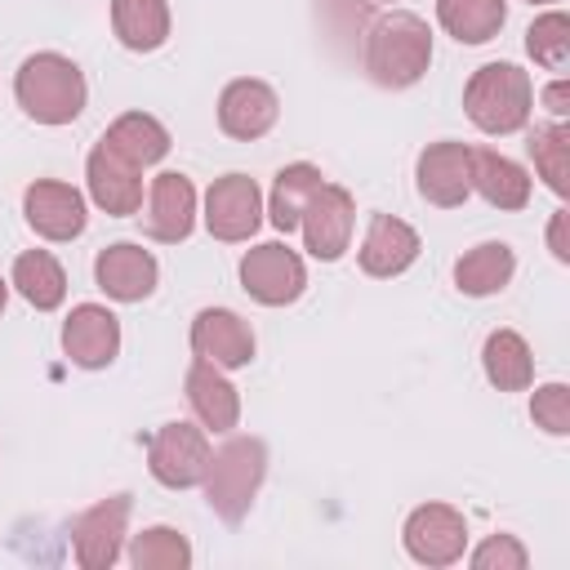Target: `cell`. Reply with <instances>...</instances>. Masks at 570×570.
<instances>
[{"label":"cell","instance_id":"603a6c76","mask_svg":"<svg viewBox=\"0 0 570 570\" xmlns=\"http://www.w3.org/2000/svg\"><path fill=\"white\" fill-rule=\"evenodd\" d=\"M517 272V254L512 245L503 240H485L476 249H468L459 263H454V285L468 294V298H490L499 294Z\"/></svg>","mask_w":570,"mask_h":570},{"label":"cell","instance_id":"4316f807","mask_svg":"<svg viewBox=\"0 0 570 570\" xmlns=\"http://www.w3.org/2000/svg\"><path fill=\"white\" fill-rule=\"evenodd\" d=\"M436 18L459 45H485L499 36L508 4L503 0H436Z\"/></svg>","mask_w":570,"mask_h":570},{"label":"cell","instance_id":"9c48e42d","mask_svg":"<svg viewBox=\"0 0 570 570\" xmlns=\"http://www.w3.org/2000/svg\"><path fill=\"white\" fill-rule=\"evenodd\" d=\"M401 539L419 566H454L468 548V521L450 503H423L405 517Z\"/></svg>","mask_w":570,"mask_h":570},{"label":"cell","instance_id":"8992f818","mask_svg":"<svg viewBox=\"0 0 570 570\" xmlns=\"http://www.w3.org/2000/svg\"><path fill=\"white\" fill-rule=\"evenodd\" d=\"M147 468H151V476H156L160 485H169V490L200 485V481H205V468H209L205 428L165 423V428L147 441Z\"/></svg>","mask_w":570,"mask_h":570},{"label":"cell","instance_id":"30bf717a","mask_svg":"<svg viewBox=\"0 0 570 570\" xmlns=\"http://www.w3.org/2000/svg\"><path fill=\"white\" fill-rule=\"evenodd\" d=\"M125 521H129V494H111L80 512L71 521V548L80 570H111L125 543Z\"/></svg>","mask_w":570,"mask_h":570},{"label":"cell","instance_id":"5b68a950","mask_svg":"<svg viewBox=\"0 0 570 570\" xmlns=\"http://www.w3.org/2000/svg\"><path fill=\"white\" fill-rule=\"evenodd\" d=\"M240 289L263 307H285L307 289V267L289 245L267 240L240 258Z\"/></svg>","mask_w":570,"mask_h":570},{"label":"cell","instance_id":"f546056e","mask_svg":"<svg viewBox=\"0 0 570 570\" xmlns=\"http://www.w3.org/2000/svg\"><path fill=\"white\" fill-rule=\"evenodd\" d=\"M129 566L134 570H187L191 566V543L169 525H151V530L134 534Z\"/></svg>","mask_w":570,"mask_h":570},{"label":"cell","instance_id":"f1b7e54d","mask_svg":"<svg viewBox=\"0 0 570 570\" xmlns=\"http://www.w3.org/2000/svg\"><path fill=\"white\" fill-rule=\"evenodd\" d=\"M525 151H530V160H534V169H539V178L557 191V196H566V178H570V129L557 120V125H539L530 138H525Z\"/></svg>","mask_w":570,"mask_h":570},{"label":"cell","instance_id":"52a82bcc","mask_svg":"<svg viewBox=\"0 0 570 570\" xmlns=\"http://www.w3.org/2000/svg\"><path fill=\"white\" fill-rule=\"evenodd\" d=\"M263 223V191L249 174H223L205 191V227L214 240H249Z\"/></svg>","mask_w":570,"mask_h":570},{"label":"cell","instance_id":"836d02e7","mask_svg":"<svg viewBox=\"0 0 570 570\" xmlns=\"http://www.w3.org/2000/svg\"><path fill=\"white\" fill-rule=\"evenodd\" d=\"M548 245H552L557 263H570V245H566V209L552 214V223H548Z\"/></svg>","mask_w":570,"mask_h":570},{"label":"cell","instance_id":"8d00e7d4","mask_svg":"<svg viewBox=\"0 0 570 570\" xmlns=\"http://www.w3.org/2000/svg\"><path fill=\"white\" fill-rule=\"evenodd\" d=\"M530 4H552V0H530Z\"/></svg>","mask_w":570,"mask_h":570},{"label":"cell","instance_id":"277c9868","mask_svg":"<svg viewBox=\"0 0 570 570\" xmlns=\"http://www.w3.org/2000/svg\"><path fill=\"white\" fill-rule=\"evenodd\" d=\"M267 472V445L258 436H232L209 454L205 468V499L223 521H240L263 485Z\"/></svg>","mask_w":570,"mask_h":570},{"label":"cell","instance_id":"8fae6325","mask_svg":"<svg viewBox=\"0 0 570 570\" xmlns=\"http://www.w3.org/2000/svg\"><path fill=\"white\" fill-rule=\"evenodd\" d=\"M419 196L436 209H454L472 196V147L463 142H432L419 156Z\"/></svg>","mask_w":570,"mask_h":570},{"label":"cell","instance_id":"2e32d148","mask_svg":"<svg viewBox=\"0 0 570 570\" xmlns=\"http://www.w3.org/2000/svg\"><path fill=\"white\" fill-rule=\"evenodd\" d=\"M191 352L218 370H240L254 361V330L232 307H205L191 321Z\"/></svg>","mask_w":570,"mask_h":570},{"label":"cell","instance_id":"4fadbf2b","mask_svg":"<svg viewBox=\"0 0 570 570\" xmlns=\"http://www.w3.org/2000/svg\"><path fill=\"white\" fill-rule=\"evenodd\" d=\"M85 178H89V196L102 214L111 218H129L142 209V169L129 165L125 156H116L102 138L98 147L89 151V165H85Z\"/></svg>","mask_w":570,"mask_h":570},{"label":"cell","instance_id":"44dd1931","mask_svg":"<svg viewBox=\"0 0 570 570\" xmlns=\"http://www.w3.org/2000/svg\"><path fill=\"white\" fill-rule=\"evenodd\" d=\"M102 142H107L116 156H125L129 165L147 169V165L165 160V151H169V129H165L156 116H147V111H125L120 120L107 125Z\"/></svg>","mask_w":570,"mask_h":570},{"label":"cell","instance_id":"ba28073f","mask_svg":"<svg viewBox=\"0 0 570 570\" xmlns=\"http://www.w3.org/2000/svg\"><path fill=\"white\" fill-rule=\"evenodd\" d=\"M352 223H356V205H352V191L338 187V183H321L312 191V200L303 205V245L312 258L321 263H334L343 258L347 240H352Z\"/></svg>","mask_w":570,"mask_h":570},{"label":"cell","instance_id":"e575fe53","mask_svg":"<svg viewBox=\"0 0 570 570\" xmlns=\"http://www.w3.org/2000/svg\"><path fill=\"white\" fill-rule=\"evenodd\" d=\"M543 102H548V111H552V116L561 120V116L570 111V107H566V102H570V89H566V80H557V85H548V89H543Z\"/></svg>","mask_w":570,"mask_h":570},{"label":"cell","instance_id":"83f0119b","mask_svg":"<svg viewBox=\"0 0 570 570\" xmlns=\"http://www.w3.org/2000/svg\"><path fill=\"white\" fill-rule=\"evenodd\" d=\"M321 183H325V178H321L316 165H307V160L285 165V169L276 174V183H272V205H267L272 227H276V232H294L298 218H303V205L312 200V191H316Z\"/></svg>","mask_w":570,"mask_h":570},{"label":"cell","instance_id":"d4e9b609","mask_svg":"<svg viewBox=\"0 0 570 570\" xmlns=\"http://www.w3.org/2000/svg\"><path fill=\"white\" fill-rule=\"evenodd\" d=\"M36 312H53L67 298V272L49 249H27L13 258V281H9Z\"/></svg>","mask_w":570,"mask_h":570},{"label":"cell","instance_id":"ac0fdd59","mask_svg":"<svg viewBox=\"0 0 570 570\" xmlns=\"http://www.w3.org/2000/svg\"><path fill=\"white\" fill-rule=\"evenodd\" d=\"M62 352L71 356V365L80 370H102L116 361L120 352V321L98 307V303H80L71 307L67 325H62Z\"/></svg>","mask_w":570,"mask_h":570},{"label":"cell","instance_id":"ffe728a7","mask_svg":"<svg viewBox=\"0 0 570 570\" xmlns=\"http://www.w3.org/2000/svg\"><path fill=\"white\" fill-rule=\"evenodd\" d=\"M187 405H191V414H196L209 432H232L236 419H240V396H236V387L223 379L218 365H209V361H200V356L187 365Z\"/></svg>","mask_w":570,"mask_h":570},{"label":"cell","instance_id":"484cf974","mask_svg":"<svg viewBox=\"0 0 570 570\" xmlns=\"http://www.w3.org/2000/svg\"><path fill=\"white\" fill-rule=\"evenodd\" d=\"M481 365H485V379L499 387V392H525L530 379H534V356H530V343L517 334V330H494L481 347Z\"/></svg>","mask_w":570,"mask_h":570},{"label":"cell","instance_id":"9a60e30c","mask_svg":"<svg viewBox=\"0 0 570 570\" xmlns=\"http://www.w3.org/2000/svg\"><path fill=\"white\" fill-rule=\"evenodd\" d=\"M22 214L45 240H76L85 232V196L53 178H36L22 191Z\"/></svg>","mask_w":570,"mask_h":570},{"label":"cell","instance_id":"d590c367","mask_svg":"<svg viewBox=\"0 0 570 570\" xmlns=\"http://www.w3.org/2000/svg\"><path fill=\"white\" fill-rule=\"evenodd\" d=\"M4 298H9V285H4V276H0V312H4Z\"/></svg>","mask_w":570,"mask_h":570},{"label":"cell","instance_id":"e0dca14e","mask_svg":"<svg viewBox=\"0 0 570 570\" xmlns=\"http://www.w3.org/2000/svg\"><path fill=\"white\" fill-rule=\"evenodd\" d=\"M156 276H160L156 258L129 240H116V245L98 249V258H94V281L116 303H142L156 289Z\"/></svg>","mask_w":570,"mask_h":570},{"label":"cell","instance_id":"7c38bea8","mask_svg":"<svg viewBox=\"0 0 570 570\" xmlns=\"http://www.w3.org/2000/svg\"><path fill=\"white\" fill-rule=\"evenodd\" d=\"M276 116H281V98H276V89L263 85V80L240 76V80H232V85L218 94V129H223L227 138H236V142L263 138V134L276 125Z\"/></svg>","mask_w":570,"mask_h":570},{"label":"cell","instance_id":"cb8c5ba5","mask_svg":"<svg viewBox=\"0 0 570 570\" xmlns=\"http://www.w3.org/2000/svg\"><path fill=\"white\" fill-rule=\"evenodd\" d=\"M111 31L125 49L151 53L169 40V4L165 0H111Z\"/></svg>","mask_w":570,"mask_h":570},{"label":"cell","instance_id":"6da1fadb","mask_svg":"<svg viewBox=\"0 0 570 570\" xmlns=\"http://www.w3.org/2000/svg\"><path fill=\"white\" fill-rule=\"evenodd\" d=\"M432 62V31L419 13H383L365 31V71L383 89H410Z\"/></svg>","mask_w":570,"mask_h":570},{"label":"cell","instance_id":"5bb4252c","mask_svg":"<svg viewBox=\"0 0 570 570\" xmlns=\"http://www.w3.org/2000/svg\"><path fill=\"white\" fill-rule=\"evenodd\" d=\"M196 227V187L187 174H156L151 191H147V214H142V232L160 245H178L187 240Z\"/></svg>","mask_w":570,"mask_h":570},{"label":"cell","instance_id":"d6a6232c","mask_svg":"<svg viewBox=\"0 0 570 570\" xmlns=\"http://www.w3.org/2000/svg\"><path fill=\"white\" fill-rule=\"evenodd\" d=\"M476 570H525V548L512 534H494L472 552Z\"/></svg>","mask_w":570,"mask_h":570},{"label":"cell","instance_id":"d6986e66","mask_svg":"<svg viewBox=\"0 0 570 570\" xmlns=\"http://www.w3.org/2000/svg\"><path fill=\"white\" fill-rule=\"evenodd\" d=\"M419 258V232L392 214H374L361 240V272L365 276H401Z\"/></svg>","mask_w":570,"mask_h":570},{"label":"cell","instance_id":"7a4b0ae2","mask_svg":"<svg viewBox=\"0 0 570 570\" xmlns=\"http://www.w3.org/2000/svg\"><path fill=\"white\" fill-rule=\"evenodd\" d=\"M530 107H534V85H530V71H521L517 62H485L472 71L463 89V111L481 134L525 129Z\"/></svg>","mask_w":570,"mask_h":570},{"label":"cell","instance_id":"3957f363","mask_svg":"<svg viewBox=\"0 0 570 570\" xmlns=\"http://www.w3.org/2000/svg\"><path fill=\"white\" fill-rule=\"evenodd\" d=\"M13 94L36 125H71L85 111V76L62 53H31L18 67Z\"/></svg>","mask_w":570,"mask_h":570},{"label":"cell","instance_id":"4dcf8cb0","mask_svg":"<svg viewBox=\"0 0 570 570\" xmlns=\"http://www.w3.org/2000/svg\"><path fill=\"white\" fill-rule=\"evenodd\" d=\"M525 53L543 71H566V62H570V18L557 13V9L534 18L530 31H525Z\"/></svg>","mask_w":570,"mask_h":570},{"label":"cell","instance_id":"1f68e13d","mask_svg":"<svg viewBox=\"0 0 570 570\" xmlns=\"http://www.w3.org/2000/svg\"><path fill=\"white\" fill-rule=\"evenodd\" d=\"M530 414L543 432L552 436H570V387L566 383H543L530 401Z\"/></svg>","mask_w":570,"mask_h":570},{"label":"cell","instance_id":"7402d4cb","mask_svg":"<svg viewBox=\"0 0 570 570\" xmlns=\"http://www.w3.org/2000/svg\"><path fill=\"white\" fill-rule=\"evenodd\" d=\"M472 191H481L494 209H525L530 200V174L499 156V151H472Z\"/></svg>","mask_w":570,"mask_h":570}]
</instances>
